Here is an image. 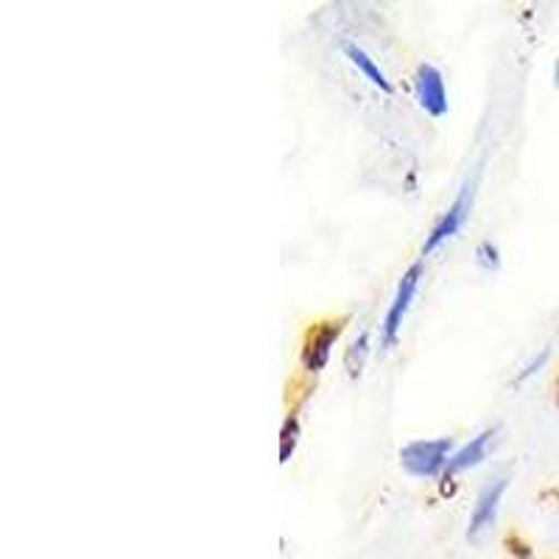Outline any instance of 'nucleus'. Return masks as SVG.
I'll return each mask as SVG.
<instances>
[{"label": "nucleus", "instance_id": "obj_10", "mask_svg": "<svg viewBox=\"0 0 559 559\" xmlns=\"http://www.w3.org/2000/svg\"><path fill=\"white\" fill-rule=\"evenodd\" d=\"M367 356H369V333L364 331L361 336L353 338V344H349L347 353H344V367H347L349 378L361 376L364 364H367Z\"/></svg>", "mask_w": 559, "mask_h": 559}, {"label": "nucleus", "instance_id": "obj_7", "mask_svg": "<svg viewBox=\"0 0 559 559\" xmlns=\"http://www.w3.org/2000/svg\"><path fill=\"white\" fill-rule=\"evenodd\" d=\"M492 439H496V428H484L481 433H476L473 439H467V442H464L462 448H456V451H453V456L448 459L445 476H442V478L448 481V478H453L456 473H464V471H473V467H478V464L487 459Z\"/></svg>", "mask_w": 559, "mask_h": 559}, {"label": "nucleus", "instance_id": "obj_12", "mask_svg": "<svg viewBox=\"0 0 559 559\" xmlns=\"http://www.w3.org/2000/svg\"><path fill=\"white\" fill-rule=\"evenodd\" d=\"M548 356H551V349H548V347H543L540 353H534V356L528 358L526 364H523L521 372H518V376H515V383H518V386H521V383H526L528 378H532V376H537V372H540V369L546 367Z\"/></svg>", "mask_w": 559, "mask_h": 559}, {"label": "nucleus", "instance_id": "obj_1", "mask_svg": "<svg viewBox=\"0 0 559 559\" xmlns=\"http://www.w3.org/2000/svg\"><path fill=\"white\" fill-rule=\"evenodd\" d=\"M453 439H414L401 448V467L414 478H439L445 476L448 459L453 456Z\"/></svg>", "mask_w": 559, "mask_h": 559}, {"label": "nucleus", "instance_id": "obj_8", "mask_svg": "<svg viewBox=\"0 0 559 559\" xmlns=\"http://www.w3.org/2000/svg\"><path fill=\"white\" fill-rule=\"evenodd\" d=\"M342 51H344V57H347V62L353 64V68H356L358 73H361V79H367V82L372 84V87L381 90L383 96H392V93H394V84L389 82V76H386V73H383L381 64H378L376 59L369 57V53L364 51L361 45L344 43V45H342Z\"/></svg>", "mask_w": 559, "mask_h": 559}, {"label": "nucleus", "instance_id": "obj_13", "mask_svg": "<svg viewBox=\"0 0 559 559\" xmlns=\"http://www.w3.org/2000/svg\"><path fill=\"white\" fill-rule=\"evenodd\" d=\"M554 84H557V90H559V59L554 62Z\"/></svg>", "mask_w": 559, "mask_h": 559}, {"label": "nucleus", "instance_id": "obj_2", "mask_svg": "<svg viewBox=\"0 0 559 559\" xmlns=\"http://www.w3.org/2000/svg\"><path fill=\"white\" fill-rule=\"evenodd\" d=\"M419 280H423V261L412 263V266L403 272L401 283L394 288V297L386 308V317L381 322V344L383 349H392L401 338L403 331V322H406L408 311H412V302L417 297V288H419Z\"/></svg>", "mask_w": 559, "mask_h": 559}, {"label": "nucleus", "instance_id": "obj_3", "mask_svg": "<svg viewBox=\"0 0 559 559\" xmlns=\"http://www.w3.org/2000/svg\"><path fill=\"white\" fill-rule=\"evenodd\" d=\"M473 197H476V179H464L462 188L456 191L453 202L448 204L445 213L437 218V224L431 227V233L426 236V243H423V258L437 252L439 247H445L451 238L459 236V229L464 227L467 216H471Z\"/></svg>", "mask_w": 559, "mask_h": 559}, {"label": "nucleus", "instance_id": "obj_6", "mask_svg": "<svg viewBox=\"0 0 559 559\" xmlns=\"http://www.w3.org/2000/svg\"><path fill=\"white\" fill-rule=\"evenodd\" d=\"M342 333H344V319L317 324V328L308 333L306 347H302V356H299L302 369H306V372H313V376H317V372H322V369L328 367V361H331V353H333V347H336V342Z\"/></svg>", "mask_w": 559, "mask_h": 559}, {"label": "nucleus", "instance_id": "obj_9", "mask_svg": "<svg viewBox=\"0 0 559 559\" xmlns=\"http://www.w3.org/2000/svg\"><path fill=\"white\" fill-rule=\"evenodd\" d=\"M299 437H302V426H299L297 414L292 412L283 419V428H280V464L292 462L294 451L299 445Z\"/></svg>", "mask_w": 559, "mask_h": 559}, {"label": "nucleus", "instance_id": "obj_11", "mask_svg": "<svg viewBox=\"0 0 559 559\" xmlns=\"http://www.w3.org/2000/svg\"><path fill=\"white\" fill-rule=\"evenodd\" d=\"M476 263L481 269H487V272H492V269L501 266V249L492 241H481L476 247Z\"/></svg>", "mask_w": 559, "mask_h": 559}, {"label": "nucleus", "instance_id": "obj_5", "mask_svg": "<svg viewBox=\"0 0 559 559\" xmlns=\"http://www.w3.org/2000/svg\"><path fill=\"white\" fill-rule=\"evenodd\" d=\"M414 98H417L419 109L431 118H442L448 115V87L442 70L431 62L417 64L414 70Z\"/></svg>", "mask_w": 559, "mask_h": 559}, {"label": "nucleus", "instance_id": "obj_4", "mask_svg": "<svg viewBox=\"0 0 559 559\" xmlns=\"http://www.w3.org/2000/svg\"><path fill=\"white\" fill-rule=\"evenodd\" d=\"M509 487V476L501 473V476L489 478L481 487V492L476 496V503L471 509V521H467V540L478 543L489 528L496 526L498 521V509H501L503 492Z\"/></svg>", "mask_w": 559, "mask_h": 559}]
</instances>
